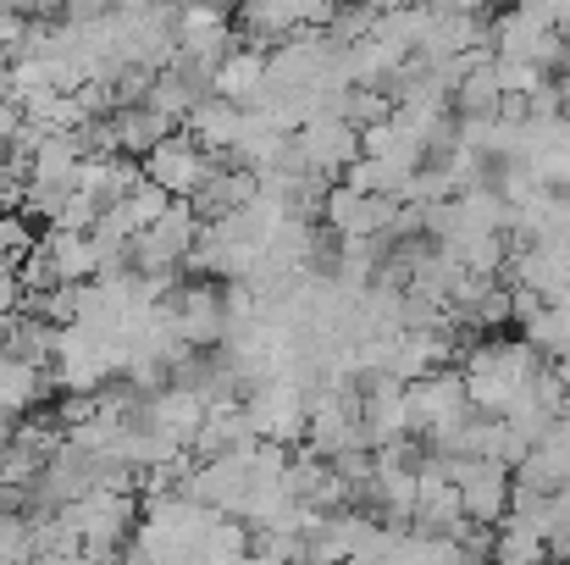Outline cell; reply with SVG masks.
Returning a JSON list of instances; mask_svg holds the SVG:
<instances>
[{
	"instance_id": "obj_1",
	"label": "cell",
	"mask_w": 570,
	"mask_h": 565,
	"mask_svg": "<svg viewBox=\"0 0 570 565\" xmlns=\"http://www.w3.org/2000/svg\"><path fill=\"white\" fill-rule=\"evenodd\" d=\"M216 167H222V162H216V156H205L184 128H178L173 139H161V145L145 156V178H150L156 188H167L173 199H194Z\"/></svg>"
}]
</instances>
